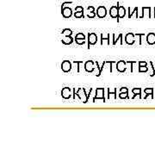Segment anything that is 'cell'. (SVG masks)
I'll return each mask as SVG.
<instances>
[{
	"label": "cell",
	"mask_w": 155,
	"mask_h": 155,
	"mask_svg": "<svg viewBox=\"0 0 155 155\" xmlns=\"http://www.w3.org/2000/svg\"><path fill=\"white\" fill-rule=\"evenodd\" d=\"M76 96H78V97H79V99H80L81 101H83L84 103H86L88 102V100H89L88 95H86V93H85V88H83V89H82V88H79L77 92L75 91V89H73V99H75V97H76Z\"/></svg>",
	"instance_id": "6da1fadb"
},
{
	"label": "cell",
	"mask_w": 155,
	"mask_h": 155,
	"mask_svg": "<svg viewBox=\"0 0 155 155\" xmlns=\"http://www.w3.org/2000/svg\"><path fill=\"white\" fill-rule=\"evenodd\" d=\"M97 69L98 71V75L97 77H99L101 75V72H100V67H99V64L97 63V67L94 66V62L92 60H87L85 63V70L87 72H93L94 70Z\"/></svg>",
	"instance_id": "7a4b0ae2"
},
{
	"label": "cell",
	"mask_w": 155,
	"mask_h": 155,
	"mask_svg": "<svg viewBox=\"0 0 155 155\" xmlns=\"http://www.w3.org/2000/svg\"><path fill=\"white\" fill-rule=\"evenodd\" d=\"M101 99L105 102V97H104V88H97L96 90V95L93 97V103L96 102V100Z\"/></svg>",
	"instance_id": "3957f363"
},
{
	"label": "cell",
	"mask_w": 155,
	"mask_h": 155,
	"mask_svg": "<svg viewBox=\"0 0 155 155\" xmlns=\"http://www.w3.org/2000/svg\"><path fill=\"white\" fill-rule=\"evenodd\" d=\"M97 42V36L96 33H89L88 34V49H90V46L95 45Z\"/></svg>",
	"instance_id": "277c9868"
},
{
	"label": "cell",
	"mask_w": 155,
	"mask_h": 155,
	"mask_svg": "<svg viewBox=\"0 0 155 155\" xmlns=\"http://www.w3.org/2000/svg\"><path fill=\"white\" fill-rule=\"evenodd\" d=\"M72 89L70 87H64L61 91V97L64 99H70L72 97Z\"/></svg>",
	"instance_id": "5b68a950"
},
{
	"label": "cell",
	"mask_w": 155,
	"mask_h": 155,
	"mask_svg": "<svg viewBox=\"0 0 155 155\" xmlns=\"http://www.w3.org/2000/svg\"><path fill=\"white\" fill-rule=\"evenodd\" d=\"M116 70L119 72H125L127 70V62L124 60H119L116 62Z\"/></svg>",
	"instance_id": "8992f818"
},
{
	"label": "cell",
	"mask_w": 155,
	"mask_h": 155,
	"mask_svg": "<svg viewBox=\"0 0 155 155\" xmlns=\"http://www.w3.org/2000/svg\"><path fill=\"white\" fill-rule=\"evenodd\" d=\"M61 70L64 72H69L72 70V63L70 60H64L61 63Z\"/></svg>",
	"instance_id": "52a82bcc"
},
{
	"label": "cell",
	"mask_w": 155,
	"mask_h": 155,
	"mask_svg": "<svg viewBox=\"0 0 155 155\" xmlns=\"http://www.w3.org/2000/svg\"><path fill=\"white\" fill-rule=\"evenodd\" d=\"M134 34L133 33H127L125 36V42L127 45L131 46V45H134V42H135V38H134Z\"/></svg>",
	"instance_id": "ba28073f"
},
{
	"label": "cell",
	"mask_w": 155,
	"mask_h": 155,
	"mask_svg": "<svg viewBox=\"0 0 155 155\" xmlns=\"http://www.w3.org/2000/svg\"><path fill=\"white\" fill-rule=\"evenodd\" d=\"M118 7H119V3H117V5H113L110 7L109 10V16L112 18H118Z\"/></svg>",
	"instance_id": "9c48e42d"
},
{
	"label": "cell",
	"mask_w": 155,
	"mask_h": 155,
	"mask_svg": "<svg viewBox=\"0 0 155 155\" xmlns=\"http://www.w3.org/2000/svg\"><path fill=\"white\" fill-rule=\"evenodd\" d=\"M107 15V10L104 6H99L97 9V16L99 18H104Z\"/></svg>",
	"instance_id": "30bf717a"
},
{
	"label": "cell",
	"mask_w": 155,
	"mask_h": 155,
	"mask_svg": "<svg viewBox=\"0 0 155 155\" xmlns=\"http://www.w3.org/2000/svg\"><path fill=\"white\" fill-rule=\"evenodd\" d=\"M61 14L64 18H69L72 16V11L69 7H64L63 10H61Z\"/></svg>",
	"instance_id": "8fae6325"
},
{
	"label": "cell",
	"mask_w": 155,
	"mask_h": 155,
	"mask_svg": "<svg viewBox=\"0 0 155 155\" xmlns=\"http://www.w3.org/2000/svg\"><path fill=\"white\" fill-rule=\"evenodd\" d=\"M126 15V9L124 8L123 5H119L118 7V18H117V22H119V19L124 18Z\"/></svg>",
	"instance_id": "7c38bea8"
},
{
	"label": "cell",
	"mask_w": 155,
	"mask_h": 155,
	"mask_svg": "<svg viewBox=\"0 0 155 155\" xmlns=\"http://www.w3.org/2000/svg\"><path fill=\"white\" fill-rule=\"evenodd\" d=\"M146 42L149 45H154L155 44V34L154 33H149L146 36Z\"/></svg>",
	"instance_id": "4fadbf2b"
},
{
	"label": "cell",
	"mask_w": 155,
	"mask_h": 155,
	"mask_svg": "<svg viewBox=\"0 0 155 155\" xmlns=\"http://www.w3.org/2000/svg\"><path fill=\"white\" fill-rule=\"evenodd\" d=\"M62 43L65 45H71L73 42V39L71 36H66L62 40H61Z\"/></svg>",
	"instance_id": "5bb4252c"
},
{
	"label": "cell",
	"mask_w": 155,
	"mask_h": 155,
	"mask_svg": "<svg viewBox=\"0 0 155 155\" xmlns=\"http://www.w3.org/2000/svg\"><path fill=\"white\" fill-rule=\"evenodd\" d=\"M142 15L140 17V18H144V17H146V13H147L148 15H149V17H150V18H151V7H142Z\"/></svg>",
	"instance_id": "9a60e30c"
},
{
	"label": "cell",
	"mask_w": 155,
	"mask_h": 155,
	"mask_svg": "<svg viewBox=\"0 0 155 155\" xmlns=\"http://www.w3.org/2000/svg\"><path fill=\"white\" fill-rule=\"evenodd\" d=\"M112 36H113V43H112V44H113L114 46L116 45V43H117L118 41H120V44H121V45L123 44V41H122V34H120V35L117 36V38H115V35H112Z\"/></svg>",
	"instance_id": "2e32d148"
},
{
	"label": "cell",
	"mask_w": 155,
	"mask_h": 155,
	"mask_svg": "<svg viewBox=\"0 0 155 155\" xmlns=\"http://www.w3.org/2000/svg\"><path fill=\"white\" fill-rule=\"evenodd\" d=\"M132 92L134 94L133 98H134L137 96H139L141 98V89L140 88H134V89H132Z\"/></svg>",
	"instance_id": "e0dca14e"
},
{
	"label": "cell",
	"mask_w": 155,
	"mask_h": 155,
	"mask_svg": "<svg viewBox=\"0 0 155 155\" xmlns=\"http://www.w3.org/2000/svg\"><path fill=\"white\" fill-rule=\"evenodd\" d=\"M138 7H135L134 9V11H131V8L129 7L128 8V18H131V17L134 14V13H136V18H138L139 17H138Z\"/></svg>",
	"instance_id": "ac0fdd59"
},
{
	"label": "cell",
	"mask_w": 155,
	"mask_h": 155,
	"mask_svg": "<svg viewBox=\"0 0 155 155\" xmlns=\"http://www.w3.org/2000/svg\"><path fill=\"white\" fill-rule=\"evenodd\" d=\"M144 92L146 94V96L145 97V99H146V98H147L148 96H152V95H153V89L152 88H146V89L144 90Z\"/></svg>",
	"instance_id": "d6986e66"
},
{
	"label": "cell",
	"mask_w": 155,
	"mask_h": 155,
	"mask_svg": "<svg viewBox=\"0 0 155 155\" xmlns=\"http://www.w3.org/2000/svg\"><path fill=\"white\" fill-rule=\"evenodd\" d=\"M61 34L65 35V36H72V30H70V29H65V30H62Z\"/></svg>",
	"instance_id": "ffe728a7"
},
{
	"label": "cell",
	"mask_w": 155,
	"mask_h": 155,
	"mask_svg": "<svg viewBox=\"0 0 155 155\" xmlns=\"http://www.w3.org/2000/svg\"><path fill=\"white\" fill-rule=\"evenodd\" d=\"M104 40L107 41V44H108V45H110V42H109V34L107 35V38H104L103 34L101 35V45H103V42Z\"/></svg>",
	"instance_id": "44dd1931"
},
{
	"label": "cell",
	"mask_w": 155,
	"mask_h": 155,
	"mask_svg": "<svg viewBox=\"0 0 155 155\" xmlns=\"http://www.w3.org/2000/svg\"><path fill=\"white\" fill-rule=\"evenodd\" d=\"M119 98H121V99H127L128 98V92H120Z\"/></svg>",
	"instance_id": "7402d4cb"
},
{
	"label": "cell",
	"mask_w": 155,
	"mask_h": 155,
	"mask_svg": "<svg viewBox=\"0 0 155 155\" xmlns=\"http://www.w3.org/2000/svg\"><path fill=\"white\" fill-rule=\"evenodd\" d=\"M110 95H114V98H115V99L117 98V96H116V88L115 89L114 92H111V91H109V88H108V98H109Z\"/></svg>",
	"instance_id": "603a6c76"
},
{
	"label": "cell",
	"mask_w": 155,
	"mask_h": 155,
	"mask_svg": "<svg viewBox=\"0 0 155 155\" xmlns=\"http://www.w3.org/2000/svg\"><path fill=\"white\" fill-rule=\"evenodd\" d=\"M139 72H146L148 71V68H147V66H139V69H138Z\"/></svg>",
	"instance_id": "cb8c5ba5"
},
{
	"label": "cell",
	"mask_w": 155,
	"mask_h": 155,
	"mask_svg": "<svg viewBox=\"0 0 155 155\" xmlns=\"http://www.w3.org/2000/svg\"><path fill=\"white\" fill-rule=\"evenodd\" d=\"M74 17H75V18H81V17H84V11H79V12H76V11H75Z\"/></svg>",
	"instance_id": "d4e9b609"
},
{
	"label": "cell",
	"mask_w": 155,
	"mask_h": 155,
	"mask_svg": "<svg viewBox=\"0 0 155 155\" xmlns=\"http://www.w3.org/2000/svg\"><path fill=\"white\" fill-rule=\"evenodd\" d=\"M73 63L78 65V67H77V72H80V66H79V65H80V64H82V63H83V61H82V60H73Z\"/></svg>",
	"instance_id": "484cf974"
},
{
	"label": "cell",
	"mask_w": 155,
	"mask_h": 155,
	"mask_svg": "<svg viewBox=\"0 0 155 155\" xmlns=\"http://www.w3.org/2000/svg\"><path fill=\"white\" fill-rule=\"evenodd\" d=\"M75 39H84L85 40V36L83 33H79L75 36Z\"/></svg>",
	"instance_id": "4316f807"
},
{
	"label": "cell",
	"mask_w": 155,
	"mask_h": 155,
	"mask_svg": "<svg viewBox=\"0 0 155 155\" xmlns=\"http://www.w3.org/2000/svg\"><path fill=\"white\" fill-rule=\"evenodd\" d=\"M75 42L78 45H84L85 44V40L84 39H75Z\"/></svg>",
	"instance_id": "83f0119b"
},
{
	"label": "cell",
	"mask_w": 155,
	"mask_h": 155,
	"mask_svg": "<svg viewBox=\"0 0 155 155\" xmlns=\"http://www.w3.org/2000/svg\"><path fill=\"white\" fill-rule=\"evenodd\" d=\"M134 36H139V37H140V40H139V44H140V45H141V44H142V42H141V36H145V34H140V33H135V34H134Z\"/></svg>",
	"instance_id": "f1b7e54d"
},
{
	"label": "cell",
	"mask_w": 155,
	"mask_h": 155,
	"mask_svg": "<svg viewBox=\"0 0 155 155\" xmlns=\"http://www.w3.org/2000/svg\"><path fill=\"white\" fill-rule=\"evenodd\" d=\"M96 12L95 11H93V12H89L88 13V15H87V17H89V18H94L95 17H96Z\"/></svg>",
	"instance_id": "f546056e"
},
{
	"label": "cell",
	"mask_w": 155,
	"mask_h": 155,
	"mask_svg": "<svg viewBox=\"0 0 155 155\" xmlns=\"http://www.w3.org/2000/svg\"><path fill=\"white\" fill-rule=\"evenodd\" d=\"M75 11L76 12H79V11H84V8L82 6H77L75 8Z\"/></svg>",
	"instance_id": "4dcf8cb0"
},
{
	"label": "cell",
	"mask_w": 155,
	"mask_h": 155,
	"mask_svg": "<svg viewBox=\"0 0 155 155\" xmlns=\"http://www.w3.org/2000/svg\"><path fill=\"white\" fill-rule=\"evenodd\" d=\"M120 92H128V89L127 87H121L120 89Z\"/></svg>",
	"instance_id": "1f68e13d"
},
{
	"label": "cell",
	"mask_w": 155,
	"mask_h": 155,
	"mask_svg": "<svg viewBox=\"0 0 155 155\" xmlns=\"http://www.w3.org/2000/svg\"><path fill=\"white\" fill-rule=\"evenodd\" d=\"M87 10H88L89 12H93V11H95V8H94L93 6H88V7H87Z\"/></svg>",
	"instance_id": "d6a6232c"
},
{
	"label": "cell",
	"mask_w": 155,
	"mask_h": 155,
	"mask_svg": "<svg viewBox=\"0 0 155 155\" xmlns=\"http://www.w3.org/2000/svg\"><path fill=\"white\" fill-rule=\"evenodd\" d=\"M138 64H139V66H147V64H146V61H139V62H138Z\"/></svg>",
	"instance_id": "836d02e7"
},
{
	"label": "cell",
	"mask_w": 155,
	"mask_h": 155,
	"mask_svg": "<svg viewBox=\"0 0 155 155\" xmlns=\"http://www.w3.org/2000/svg\"><path fill=\"white\" fill-rule=\"evenodd\" d=\"M154 17H155V8H154Z\"/></svg>",
	"instance_id": "e575fe53"
}]
</instances>
